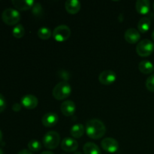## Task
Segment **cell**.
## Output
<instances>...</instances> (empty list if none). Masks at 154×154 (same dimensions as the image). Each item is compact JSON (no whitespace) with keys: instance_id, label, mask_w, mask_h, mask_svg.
<instances>
[{"instance_id":"obj_1","label":"cell","mask_w":154,"mask_h":154,"mask_svg":"<svg viewBox=\"0 0 154 154\" xmlns=\"http://www.w3.org/2000/svg\"><path fill=\"white\" fill-rule=\"evenodd\" d=\"M86 132L90 138L97 140L105 135L106 127L102 120L99 119H92L87 122Z\"/></svg>"},{"instance_id":"obj_2","label":"cell","mask_w":154,"mask_h":154,"mask_svg":"<svg viewBox=\"0 0 154 154\" xmlns=\"http://www.w3.org/2000/svg\"><path fill=\"white\" fill-rule=\"evenodd\" d=\"M72 93V87L66 81H61L56 84L53 89L52 94L57 100H63L69 97Z\"/></svg>"},{"instance_id":"obj_3","label":"cell","mask_w":154,"mask_h":154,"mask_svg":"<svg viewBox=\"0 0 154 154\" xmlns=\"http://www.w3.org/2000/svg\"><path fill=\"white\" fill-rule=\"evenodd\" d=\"M20 14L14 8H7L3 11L2 14V19L3 22L8 26L17 25L20 20Z\"/></svg>"},{"instance_id":"obj_4","label":"cell","mask_w":154,"mask_h":154,"mask_svg":"<svg viewBox=\"0 0 154 154\" xmlns=\"http://www.w3.org/2000/svg\"><path fill=\"white\" fill-rule=\"evenodd\" d=\"M44 146L49 150L57 148L60 143V135L56 131H50L47 132L42 140Z\"/></svg>"},{"instance_id":"obj_5","label":"cell","mask_w":154,"mask_h":154,"mask_svg":"<svg viewBox=\"0 0 154 154\" xmlns=\"http://www.w3.org/2000/svg\"><path fill=\"white\" fill-rule=\"evenodd\" d=\"M154 51V44L149 39H143L138 43L136 46V52L140 57H148Z\"/></svg>"},{"instance_id":"obj_6","label":"cell","mask_w":154,"mask_h":154,"mask_svg":"<svg viewBox=\"0 0 154 154\" xmlns=\"http://www.w3.org/2000/svg\"><path fill=\"white\" fill-rule=\"evenodd\" d=\"M72 34L70 28L66 25H60L54 29L53 37L57 42H63L69 39Z\"/></svg>"},{"instance_id":"obj_7","label":"cell","mask_w":154,"mask_h":154,"mask_svg":"<svg viewBox=\"0 0 154 154\" xmlns=\"http://www.w3.org/2000/svg\"><path fill=\"white\" fill-rule=\"evenodd\" d=\"M101 146L105 151L110 153H114L118 150L119 143L113 138H103L101 141Z\"/></svg>"},{"instance_id":"obj_8","label":"cell","mask_w":154,"mask_h":154,"mask_svg":"<svg viewBox=\"0 0 154 154\" xmlns=\"http://www.w3.org/2000/svg\"><path fill=\"white\" fill-rule=\"evenodd\" d=\"M117 75L112 70H105L99 74V81L103 85H111L115 82Z\"/></svg>"},{"instance_id":"obj_9","label":"cell","mask_w":154,"mask_h":154,"mask_svg":"<svg viewBox=\"0 0 154 154\" xmlns=\"http://www.w3.org/2000/svg\"><path fill=\"white\" fill-rule=\"evenodd\" d=\"M61 147L64 151L68 153L76 152L77 149L78 148V143L75 138L67 137L62 141Z\"/></svg>"},{"instance_id":"obj_10","label":"cell","mask_w":154,"mask_h":154,"mask_svg":"<svg viewBox=\"0 0 154 154\" xmlns=\"http://www.w3.org/2000/svg\"><path fill=\"white\" fill-rule=\"evenodd\" d=\"M38 104V100L37 97L35 96L34 95H25L21 99V105L26 109H34L37 107Z\"/></svg>"},{"instance_id":"obj_11","label":"cell","mask_w":154,"mask_h":154,"mask_svg":"<svg viewBox=\"0 0 154 154\" xmlns=\"http://www.w3.org/2000/svg\"><path fill=\"white\" fill-rule=\"evenodd\" d=\"M62 113L66 117H71L73 115L76 111V105L72 100H66L63 102L60 105Z\"/></svg>"},{"instance_id":"obj_12","label":"cell","mask_w":154,"mask_h":154,"mask_svg":"<svg viewBox=\"0 0 154 154\" xmlns=\"http://www.w3.org/2000/svg\"><path fill=\"white\" fill-rule=\"evenodd\" d=\"M59 117L56 113H47L42 117V123L45 127H53L58 123Z\"/></svg>"},{"instance_id":"obj_13","label":"cell","mask_w":154,"mask_h":154,"mask_svg":"<svg viewBox=\"0 0 154 154\" xmlns=\"http://www.w3.org/2000/svg\"><path fill=\"white\" fill-rule=\"evenodd\" d=\"M124 38L129 44H135L139 41L141 35L138 30L135 28H129L125 32Z\"/></svg>"},{"instance_id":"obj_14","label":"cell","mask_w":154,"mask_h":154,"mask_svg":"<svg viewBox=\"0 0 154 154\" xmlns=\"http://www.w3.org/2000/svg\"><path fill=\"white\" fill-rule=\"evenodd\" d=\"M81 5L78 0H67L65 3L66 11L71 14H75L81 10Z\"/></svg>"},{"instance_id":"obj_15","label":"cell","mask_w":154,"mask_h":154,"mask_svg":"<svg viewBox=\"0 0 154 154\" xmlns=\"http://www.w3.org/2000/svg\"><path fill=\"white\" fill-rule=\"evenodd\" d=\"M13 5L17 10L20 11H27L32 8L35 2L33 0H12Z\"/></svg>"},{"instance_id":"obj_16","label":"cell","mask_w":154,"mask_h":154,"mask_svg":"<svg viewBox=\"0 0 154 154\" xmlns=\"http://www.w3.org/2000/svg\"><path fill=\"white\" fill-rule=\"evenodd\" d=\"M135 9L141 14H147L150 10V2L149 0H138L135 3Z\"/></svg>"},{"instance_id":"obj_17","label":"cell","mask_w":154,"mask_h":154,"mask_svg":"<svg viewBox=\"0 0 154 154\" xmlns=\"http://www.w3.org/2000/svg\"><path fill=\"white\" fill-rule=\"evenodd\" d=\"M138 69L143 74H150L154 71V65L149 60H142L138 64Z\"/></svg>"},{"instance_id":"obj_18","label":"cell","mask_w":154,"mask_h":154,"mask_svg":"<svg viewBox=\"0 0 154 154\" xmlns=\"http://www.w3.org/2000/svg\"><path fill=\"white\" fill-rule=\"evenodd\" d=\"M84 154H101V150L95 143L87 142L83 147Z\"/></svg>"},{"instance_id":"obj_19","label":"cell","mask_w":154,"mask_h":154,"mask_svg":"<svg viewBox=\"0 0 154 154\" xmlns=\"http://www.w3.org/2000/svg\"><path fill=\"white\" fill-rule=\"evenodd\" d=\"M71 135L75 138H80L84 133V126L81 123H76L74 125L70 130Z\"/></svg>"},{"instance_id":"obj_20","label":"cell","mask_w":154,"mask_h":154,"mask_svg":"<svg viewBox=\"0 0 154 154\" xmlns=\"http://www.w3.org/2000/svg\"><path fill=\"white\" fill-rule=\"evenodd\" d=\"M150 24H151V21L149 17H144L141 18L140 20L138 21V29L141 32L145 33L150 29Z\"/></svg>"},{"instance_id":"obj_21","label":"cell","mask_w":154,"mask_h":154,"mask_svg":"<svg viewBox=\"0 0 154 154\" xmlns=\"http://www.w3.org/2000/svg\"><path fill=\"white\" fill-rule=\"evenodd\" d=\"M51 35H52V32H51V29L48 28V27L42 26L38 30V36L42 40L49 39L51 38Z\"/></svg>"},{"instance_id":"obj_22","label":"cell","mask_w":154,"mask_h":154,"mask_svg":"<svg viewBox=\"0 0 154 154\" xmlns=\"http://www.w3.org/2000/svg\"><path fill=\"white\" fill-rule=\"evenodd\" d=\"M28 148L31 152H38L42 148V144L38 140L32 139L28 143Z\"/></svg>"},{"instance_id":"obj_23","label":"cell","mask_w":154,"mask_h":154,"mask_svg":"<svg viewBox=\"0 0 154 154\" xmlns=\"http://www.w3.org/2000/svg\"><path fill=\"white\" fill-rule=\"evenodd\" d=\"M12 34H13L14 37L17 38H21L23 37L24 34H25V29H24L23 26L21 24H17L15 26L12 31Z\"/></svg>"},{"instance_id":"obj_24","label":"cell","mask_w":154,"mask_h":154,"mask_svg":"<svg viewBox=\"0 0 154 154\" xmlns=\"http://www.w3.org/2000/svg\"><path fill=\"white\" fill-rule=\"evenodd\" d=\"M32 14L36 17H41L43 14V8L42 5L39 2H35L34 4V5L32 8Z\"/></svg>"},{"instance_id":"obj_25","label":"cell","mask_w":154,"mask_h":154,"mask_svg":"<svg viewBox=\"0 0 154 154\" xmlns=\"http://www.w3.org/2000/svg\"><path fill=\"white\" fill-rule=\"evenodd\" d=\"M146 87L150 92H154V74L148 77L146 81Z\"/></svg>"},{"instance_id":"obj_26","label":"cell","mask_w":154,"mask_h":154,"mask_svg":"<svg viewBox=\"0 0 154 154\" xmlns=\"http://www.w3.org/2000/svg\"><path fill=\"white\" fill-rule=\"evenodd\" d=\"M6 108V101L2 94L0 93V113L3 112Z\"/></svg>"},{"instance_id":"obj_27","label":"cell","mask_w":154,"mask_h":154,"mask_svg":"<svg viewBox=\"0 0 154 154\" xmlns=\"http://www.w3.org/2000/svg\"><path fill=\"white\" fill-rule=\"evenodd\" d=\"M59 75L62 79L64 80V81L67 82L68 80L69 79V74L66 71H60V72H59Z\"/></svg>"},{"instance_id":"obj_28","label":"cell","mask_w":154,"mask_h":154,"mask_svg":"<svg viewBox=\"0 0 154 154\" xmlns=\"http://www.w3.org/2000/svg\"><path fill=\"white\" fill-rule=\"evenodd\" d=\"M21 108H22V105L20 103H14L13 105V106H12V109H13L14 111H16V112H18V111H20L21 110Z\"/></svg>"},{"instance_id":"obj_29","label":"cell","mask_w":154,"mask_h":154,"mask_svg":"<svg viewBox=\"0 0 154 154\" xmlns=\"http://www.w3.org/2000/svg\"><path fill=\"white\" fill-rule=\"evenodd\" d=\"M17 154H33L32 152L30 151L29 150H26V149H24V150H20Z\"/></svg>"},{"instance_id":"obj_30","label":"cell","mask_w":154,"mask_h":154,"mask_svg":"<svg viewBox=\"0 0 154 154\" xmlns=\"http://www.w3.org/2000/svg\"><path fill=\"white\" fill-rule=\"evenodd\" d=\"M41 154H54V153L51 151H44Z\"/></svg>"},{"instance_id":"obj_31","label":"cell","mask_w":154,"mask_h":154,"mask_svg":"<svg viewBox=\"0 0 154 154\" xmlns=\"http://www.w3.org/2000/svg\"><path fill=\"white\" fill-rule=\"evenodd\" d=\"M2 138H3L2 132V131L0 130V143H1L2 141Z\"/></svg>"},{"instance_id":"obj_32","label":"cell","mask_w":154,"mask_h":154,"mask_svg":"<svg viewBox=\"0 0 154 154\" xmlns=\"http://www.w3.org/2000/svg\"><path fill=\"white\" fill-rule=\"evenodd\" d=\"M151 37H152V38H153V40L154 42V30H153V32H152V34H151Z\"/></svg>"},{"instance_id":"obj_33","label":"cell","mask_w":154,"mask_h":154,"mask_svg":"<svg viewBox=\"0 0 154 154\" xmlns=\"http://www.w3.org/2000/svg\"><path fill=\"white\" fill-rule=\"evenodd\" d=\"M74 154H83V153H81V152H80V151H76V152H75V153H74Z\"/></svg>"},{"instance_id":"obj_34","label":"cell","mask_w":154,"mask_h":154,"mask_svg":"<svg viewBox=\"0 0 154 154\" xmlns=\"http://www.w3.org/2000/svg\"><path fill=\"white\" fill-rule=\"evenodd\" d=\"M0 154H4V152H3L2 149L0 148Z\"/></svg>"},{"instance_id":"obj_35","label":"cell","mask_w":154,"mask_h":154,"mask_svg":"<svg viewBox=\"0 0 154 154\" xmlns=\"http://www.w3.org/2000/svg\"><path fill=\"white\" fill-rule=\"evenodd\" d=\"M153 9H154V2H153Z\"/></svg>"}]
</instances>
